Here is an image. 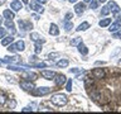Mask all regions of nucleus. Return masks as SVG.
I'll list each match as a JSON object with an SVG mask.
<instances>
[{
    "instance_id": "1",
    "label": "nucleus",
    "mask_w": 121,
    "mask_h": 114,
    "mask_svg": "<svg viewBox=\"0 0 121 114\" xmlns=\"http://www.w3.org/2000/svg\"><path fill=\"white\" fill-rule=\"evenodd\" d=\"M51 101L57 106H64L68 103V98L64 94H54L51 98Z\"/></svg>"
},
{
    "instance_id": "2",
    "label": "nucleus",
    "mask_w": 121,
    "mask_h": 114,
    "mask_svg": "<svg viewBox=\"0 0 121 114\" xmlns=\"http://www.w3.org/2000/svg\"><path fill=\"white\" fill-rule=\"evenodd\" d=\"M51 93V87H34L33 89V94L35 96H43Z\"/></svg>"
},
{
    "instance_id": "3",
    "label": "nucleus",
    "mask_w": 121,
    "mask_h": 114,
    "mask_svg": "<svg viewBox=\"0 0 121 114\" xmlns=\"http://www.w3.org/2000/svg\"><path fill=\"white\" fill-rule=\"evenodd\" d=\"M20 87L25 91H33V89L35 86H34L33 82H30V80H22L20 81Z\"/></svg>"
},
{
    "instance_id": "4",
    "label": "nucleus",
    "mask_w": 121,
    "mask_h": 114,
    "mask_svg": "<svg viewBox=\"0 0 121 114\" xmlns=\"http://www.w3.org/2000/svg\"><path fill=\"white\" fill-rule=\"evenodd\" d=\"M29 6H30V9H32V10L38 11V13H43V11H44V8L37 1V0H33V1H30V3H29Z\"/></svg>"
},
{
    "instance_id": "5",
    "label": "nucleus",
    "mask_w": 121,
    "mask_h": 114,
    "mask_svg": "<svg viewBox=\"0 0 121 114\" xmlns=\"http://www.w3.org/2000/svg\"><path fill=\"white\" fill-rule=\"evenodd\" d=\"M107 5H108V8H110V11L115 14V17H117V15H120V14H121L120 8H119V5H117L115 1H110Z\"/></svg>"
},
{
    "instance_id": "6",
    "label": "nucleus",
    "mask_w": 121,
    "mask_h": 114,
    "mask_svg": "<svg viewBox=\"0 0 121 114\" xmlns=\"http://www.w3.org/2000/svg\"><path fill=\"white\" fill-rule=\"evenodd\" d=\"M40 75L43 76V77H45L47 80H54V77H56V72L54 71H49V70L40 71Z\"/></svg>"
},
{
    "instance_id": "7",
    "label": "nucleus",
    "mask_w": 121,
    "mask_h": 114,
    "mask_svg": "<svg viewBox=\"0 0 121 114\" xmlns=\"http://www.w3.org/2000/svg\"><path fill=\"white\" fill-rule=\"evenodd\" d=\"M92 75L95 79H104L105 77V70L104 68H95V70L92 71Z\"/></svg>"
},
{
    "instance_id": "8",
    "label": "nucleus",
    "mask_w": 121,
    "mask_h": 114,
    "mask_svg": "<svg viewBox=\"0 0 121 114\" xmlns=\"http://www.w3.org/2000/svg\"><path fill=\"white\" fill-rule=\"evenodd\" d=\"M54 81H56V85L57 86H62V85L66 84L67 79H66V76H64V75H56Z\"/></svg>"
},
{
    "instance_id": "9",
    "label": "nucleus",
    "mask_w": 121,
    "mask_h": 114,
    "mask_svg": "<svg viewBox=\"0 0 121 114\" xmlns=\"http://www.w3.org/2000/svg\"><path fill=\"white\" fill-rule=\"evenodd\" d=\"M37 77H38V75L32 71H25L23 74V79H25V80H37Z\"/></svg>"
},
{
    "instance_id": "10",
    "label": "nucleus",
    "mask_w": 121,
    "mask_h": 114,
    "mask_svg": "<svg viewBox=\"0 0 121 114\" xmlns=\"http://www.w3.org/2000/svg\"><path fill=\"white\" fill-rule=\"evenodd\" d=\"M85 10H86V6H85V4H83V3H77V4L74 5V11H76V14L81 15Z\"/></svg>"
},
{
    "instance_id": "11",
    "label": "nucleus",
    "mask_w": 121,
    "mask_h": 114,
    "mask_svg": "<svg viewBox=\"0 0 121 114\" xmlns=\"http://www.w3.org/2000/svg\"><path fill=\"white\" fill-rule=\"evenodd\" d=\"M10 8H11V10H13V11H19L23 8V4L19 1V0H14V1L10 4Z\"/></svg>"
},
{
    "instance_id": "12",
    "label": "nucleus",
    "mask_w": 121,
    "mask_h": 114,
    "mask_svg": "<svg viewBox=\"0 0 121 114\" xmlns=\"http://www.w3.org/2000/svg\"><path fill=\"white\" fill-rule=\"evenodd\" d=\"M5 62H10V63H19L22 62V58L19 56H11V57H5Z\"/></svg>"
},
{
    "instance_id": "13",
    "label": "nucleus",
    "mask_w": 121,
    "mask_h": 114,
    "mask_svg": "<svg viewBox=\"0 0 121 114\" xmlns=\"http://www.w3.org/2000/svg\"><path fill=\"white\" fill-rule=\"evenodd\" d=\"M49 33H51L52 36H58V34H59V28H58V25L54 24V23H52L51 27H49Z\"/></svg>"
},
{
    "instance_id": "14",
    "label": "nucleus",
    "mask_w": 121,
    "mask_h": 114,
    "mask_svg": "<svg viewBox=\"0 0 121 114\" xmlns=\"http://www.w3.org/2000/svg\"><path fill=\"white\" fill-rule=\"evenodd\" d=\"M3 15L8 20H13V19L15 18V15H14V11L13 10H9V9H6V10H4V13Z\"/></svg>"
},
{
    "instance_id": "15",
    "label": "nucleus",
    "mask_w": 121,
    "mask_h": 114,
    "mask_svg": "<svg viewBox=\"0 0 121 114\" xmlns=\"http://www.w3.org/2000/svg\"><path fill=\"white\" fill-rule=\"evenodd\" d=\"M98 24H100V27H102V28H106V27H108L110 24H111V18H105V19H101Z\"/></svg>"
},
{
    "instance_id": "16",
    "label": "nucleus",
    "mask_w": 121,
    "mask_h": 114,
    "mask_svg": "<svg viewBox=\"0 0 121 114\" xmlns=\"http://www.w3.org/2000/svg\"><path fill=\"white\" fill-rule=\"evenodd\" d=\"M77 47H78V52L81 53V55H87V53H88V48H87L86 46L82 43V42L77 46Z\"/></svg>"
},
{
    "instance_id": "17",
    "label": "nucleus",
    "mask_w": 121,
    "mask_h": 114,
    "mask_svg": "<svg viewBox=\"0 0 121 114\" xmlns=\"http://www.w3.org/2000/svg\"><path fill=\"white\" fill-rule=\"evenodd\" d=\"M88 28H90V23L88 22H83L78 25V28H76V30H77V32H81V30H87Z\"/></svg>"
},
{
    "instance_id": "18",
    "label": "nucleus",
    "mask_w": 121,
    "mask_h": 114,
    "mask_svg": "<svg viewBox=\"0 0 121 114\" xmlns=\"http://www.w3.org/2000/svg\"><path fill=\"white\" fill-rule=\"evenodd\" d=\"M14 46H15V49H17V51H24V48H25L24 41H18Z\"/></svg>"
},
{
    "instance_id": "19",
    "label": "nucleus",
    "mask_w": 121,
    "mask_h": 114,
    "mask_svg": "<svg viewBox=\"0 0 121 114\" xmlns=\"http://www.w3.org/2000/svg\"><path fill=\"white\" fill-rule=\"evenodd\" d=\"M120 27H121V25H120L117 22H116V23H112V24H110V28H108V30L113 33V32H116V30H119V29H120Z\"/></svg>"
},
{
    "instance_id": "20",
    "label": "nucleus",
    "mask_w": 121,
    "mask_h": 114,
    "mask_svg": "<svg viewBox=\"0 0 121 114\" xmlns=\"http://www.w3.org/2000/svg\"><path fill=\"white\" fill-rule=\"evenodd\" d=\"M68 65H69V62H68V60H59L58 62H57V66L60 67V68H64L67 67Z\"/></svg>"
},
{
    "instance_id": "21",
    "label": "nucleus",
    "mask_w": 121,
    "mask_h": 114,
    "mask_svg": "<svg viewBox=\"0 0 121 114\" xmlns=\"http://www.w3.org/2000/svg\"><path fill=\"white\" fill-rule=\"evenodd\" d=\"M11 42H13V37L9 36V37H5V38L1 41V44H3V46H9Z\"/></svg>"
},
{
    "instance_id": "22",
    "label": "nucleus",
    "mask_w": 121,
    "mask_h": 114,
    "mask_svg": "<svg viewBox=\"0 0 121 114\" xmlns=\"http://www.w3.org/2000/svg\"><path fill=\"white\" fill-rule=\"evenodd\" d=\"M19 25H22V27H24L23 29H30L32 28V24L30 23H28V22H24V20H19Z\"/></svg>"
},
{
    "instance_id": "23",
    "label": "nucleus",
    "mask_w": 121,
    "mask_h": 114,
    "mask_svg": "<svg viewBox=\"0 0 121 114\" xmlns=\"http://www.w3.org/2000/svg\"><path fill=\"white\" fill-rule=\"evenodd\" d=\"M81 42H82L81 37H74L73 39H71V46H78Z\"/></svg>"
},
{
    "instance_id": "24",
    "label": "nucleus",
    "mask_w": 121,
    "mask_h": 114,
    "mask_svg": "<svg viewBox=\"0 0 121 114\" xmlns=\"http://www.w3.org/2000/svg\"><path fill=\"white\" fill-rule=\"evenodd\" d=\"M30 38H32V41H33V42H38V41H39L42 37H40V36H39V34H38V33L33 32V33H30Z\"/></svg>"
},
{
    "instance_id": "25",
    "label": "nucleus",
    "mask_w": 121,
    "mask_h": 114,
    "mask_svg": "<svg viewBox=\"0 0 121 114\" xmlns=\"http://www.w3.org/2000/svg\"><path fill=\"white\" fill-rule=\"evenodd\" d=\"M108 13H110V8H108V5L102 6V9H101V15L106 17V15H108Z\"/></svg>"
},
{
    "instance_id": "26",
    "label": "nucleus",
    "mask_w": 121,
    "mask_h": 114,
    "mask_svg": "<svg viewBox=\"0 0 121 114\" xmlns=\"http://www.w3.org/2000/svg\"><path fill=\"white\" fill-rule=\"evenodd\" d=\"M5 103H6L5 95H4V94H0V108H3V106L5 105Z\"/></svg>"
},
{
    "instance_id": "27",
    "label": "nucleus",
    "mask_w": 121,
    "mask_h": 114,
    "mask_svg": "<svg viewBox=\"0 0 121 114\" xmlns=\"http://www.w3.org/2000/svg\"><path fill=\"white\" fill-rule=\"evenodd\" d=\"M34 52H35V55L42 52V44H39L38 42H35V47H34Z\"/></svg>"
},
{
    "instance_id": "28",
    "label": "nucleus",
    "mask_w": 121,
    "mask_h": 114,
    "mask_svg": "<svg viewBox=\"0 0 121 114\" xmlns=\"http://www.w3.org/2000/svg\"><path fill=\"white\" fill-rule=\"evenodd\" d=\"M90 8H92V9H97V8H98V1H97V0H91V1H90Z\"/></svg>"
},
{
    "instance_id": "29",
    "label": "nucleus",
    "mask_w": 121,
    "mask_h": 114,
    "mask_svg": "<svg viewBox=\"0 0 121 114\" xmlns=\"http://www.w3.org/2000/svg\"><path fill=\"white\" fill-rule=\"evenodd\" d=\"M72 28H73V24H72V22L67 20L66 24H64V29H66V30H71Z\"/></svg>"
},
{
    "instance_id": "30",
    "label": "nucleus",
    "mask_w": 121,
    "mask_h": 114,
    "mask_svg": "<svg viewBox=\"0 0 121 114\" xmlns=\"http://www.w3.org/2000/svg\"><path fill=\"white\" fill-rule=\"evenodd\" d=\"M66 90H67V91H71V90H72V80H71V79L66 81Z\"/></svg>"
},
{
    "instance_id": "31",
    "label": "nucleus",
    "mask_w": 121,
    "mask_h": 114,
    "mask_svg": "<svg viewBox=\"0 0 121 114\" xmlns=\"http://www.w3.org/2000/svg\"><path fill=\"white\" fill-rule=\"evenodd\" d=\"M15 105H17V103H15V100H10L9 101V109H14Z\"/></svg>"
},
{
    "instance_id": "32",
    "label": "nucleus",
    "mask_w": 121,
    "mask_h": 114,
    "mask_svg": "<svg viewBox=\"0 0 121 114\" xmlns=\"http://www.w3.org/2000/svg\"><path fill=\"white\" fill-rule=\"evenodd\" d=\"M71 72H73V74H78V72H83L82 68H71L69 70Z\"/></svg>"
},
{
    "instance_id": "33",
    "label": "nucleus",
    "mask_w": 121,
    "mask_h": 114,
    "mask_svg": "<svg viewBox=\"0 0 121 114\" xmlns=\"http://www.w3.org/2000/svg\"><path fill=\"white\" fill-rule=\"evenodd\" d=\"M5 25L8 27V28H14V24H13V22H11V20H6Z\"/></svg>"
},
{
    "instance_id": "34",
    "label": "nucleus",
    "mask_w": 121,
    "mask_h": 114,
    "mask_svg": "<svg viewBox=\"0 0 121 114\" xmlns=\"http://www.w3.org/2000/svg\"><path fill=\"white\" fill-rule=\"evenodd\" d=\"M72 18H73V14H72V13H67L66 14V22L67 20H71Z\"/></svg>"
},
{
    "instance_id": "35",
    "label": "nucleus",
    "mask_w": 121,
    "mask_h": 114,
    "mask_svg": "<svg viewBox=\"0 0 121 114\" xmlns=\"http://www.w3.org/2000/svg\"><path fill=\"white\" fill-rule=\"evenodd\" d=\"M5 29L4 28H1V27H0V38H4V36H5Z\"/></svg>"
},
{
    "instance_id": "36",
    "label": "nucleus",
    "mask_w": 121,
    "mask_h": 114,
    "mask_svg": "<svg viewBox=\"0 0 121 114\" xmlns=\"http://www.w3.org/2000/svg\"><path fill=\"white\" fill-rule=\"evenodd\" d=\"M38 61V58H37V56H32L29 58V62H32V63H34V62H37Z\"/></svg>"
},
{
    "instance_id": "37",
    "label": "nucleus",
    "mask_w": 121,
    "mask_h": 114,
    "mask_svg": "<svg viewBox=\"0 0 121 114\" xmlns=\"http://www.w3.org/2000/svg\"><path fill=\"white\" fill-rule=\"evenodd\" d=\"M121 36V29H119V32H113V37L117 38V37H120Z\"/></svg>"
},
{
    "instance_id": "38",
    "label": "nucleus",
    "mask_w": 121,
    "mask_h": 114,
    "mask_svg": "<svg viewBox=\"0 0 121 114\" xmlns=\"http://www.w3.org/2000/svg\"><path fill=\"white\" fill-rule=\"evenodd\" d=\"M59 55H58V53H49V58H54V57H58Z\"/></svg>"
},
{
    "instance_id": "39",
    "label": "nucleus",
    "mask_w": 121,
    "mask_h": 114,
    "mask_svg": "<svg viewBox=\"0 0 121 114\" xmlns=\"http://www.w3.org/2000/svg\"><path fill=\"white\" fill-rule=\"evenodd\" d=\"M105 62H104V61H97V62H96V66H98V65H104Z\"/></svg>"
},
{
    "instance_id": "40",
    "label": "nucleus",
    "mask_w": 121,
    "mask_h": 114,
    "mask_svg": "<svg viewBox=\"0 0 121 114\" xmlns=\"http://www.w3.org/2000/svg\"><path fill=\"white\" fill-rule=\"evenodd\" d=\"M37 1H38V3H40V4H44L45 1H47V0H37Z\"/></svg>"
},
{
    "instance_id": "41",
    "label": "nucleus",
    "mask_w": 121,
    "mask_h": 114,
    "mask_svg": "<svg viewBox=\"0 0 121 114\" xmlns=\"http://www.w3.org/2000/svg\"><path fill=\"white\" fill-rule=\"evenodd\" d=\"M33 18H34V19H39V17H38L37 14H34V15H33Z\"/></svg>"
},
{
    "instance_id": "42",
    "label": "nucleus",
    "mask_w": 121,
    "mask_h": 114,
    "mask_svg": "<svg viewBox=\"0 0 121 114\" xmlns=\"http://www.w3.org/2000/svg\"><path fill=\"white\" fill-rule=\"evenodd\" d=\"M5 1H6V0H0V5H3V4L5 3Z\"/></svg>"
},
{
    "instance_id": "43",
    "label": "nucleus",
    "mask_w": 121,
    "mask_h": 114,
    "mask_svg": "<svg viewBox=\"0 0 121 114\" xmlns=\"http://www.w3.org/2000/svg\"><path fill=\"white\" fill-rule=\"evenodd\" d=\"M117 23H119V24L121 25V18H119V19H117Z\"/></svg>"
},
{
    "instance_id": "44",
    "label": "nucleus",
    "mask_w": 121,
    "mask_h": 114,
    "mask_svg": "<svg viewBox=\"0 0 121 114\" xmlns=\"http://www.w3.org/2000/svg\"><path fill=\"white\" fill-rule=\"evenodd\" d=\"M69 3H77V0H68Z\"/></svg>"
},
{
    "instance_id": "45",
    "label": "nucleus",
    "mask_w": 121,
    "mask_h": 114,
    "mask_svg": "<svg viewBox=\"0 0 121 114\" xmlns=\"http://www.w3.org/2000/svg\"><path fill=\"white\" fill-rule=\"evenodd\" d=\"M22 1H23V3H25V4H28V3H29V0H22Z\"/></svg>"
},
{
    "instance_id": "46",
    "label": "nucleus",
    "mask_w": 121,
    "mask_h": 114,
    "mask_svg": "<svg viewBox=\"0 0 121 114\" xmlns=\"http://www.w3.org/2000/svg\"><path fill=\"white\" fill-rule=\"evenodd\" d=\"M3 24V17H0V25Z\"/></svg>"
},
{
    "instance_id": "47",
    "label": "nucleus",
    "mask_w": 121,
    "mask_h": 114,
    "mask_svg": "<svg viewBox=\"0 0 121 114\" xmlns=\"http://www.w3.org/2000/svg\"><path fill=\"white\" fill-rule=\"evenodd\" d=\"M83 1H85V3H90L91 0H83Z\"/></svg>"
},
{
    "instance_id": "48",
    "label": "nucleus",
    "mask_w": 121,
    "mask_h": 114,
    "mask_svg": "<svg viewBox=\"0 0 121 114\" xmlns=\"http://www.w3.org/2000/svg\"><path fill=\"white\" fill-rule=\"evenodd\" d=\"M98 1H101V3H105V1H106V0H98Z\"/></svg>"
},
{
    "instance_id": "49",
    "label": "nucleus",
    "mask_w": 121,
    "mask_h": 114,
    "mask_svg": "<svg viewBox=\"0 0 121 114\" xmlns=\"http://www.w3.org/2000/svg\"><path fill=\"white\" fill-rule=\"evenodd\" d=\"M119 63H121V60H120V61H119Z\"/></svg>"
}]
</instances>
